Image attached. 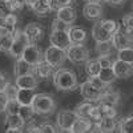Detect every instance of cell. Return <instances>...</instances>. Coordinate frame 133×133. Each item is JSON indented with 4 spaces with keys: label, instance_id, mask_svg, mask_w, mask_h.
Returning <instances> with one entry per match:
<instances>
[{
    "label": "cell",
    "instance_id": "cell-32",
    "mask_svg": "<svg viewBox=\"0 0 133 133\" xmlns=\"http://www.w3.org/2000/svg\"><path fill=\"white\" fill-rule=\"evenodd\" d=\"M17 115L27 123V121H31V120H32L33 115H35V112H33V109H32L31 105H20Z\"/></svg>",
    "mask_w": 133,
    "mask_h": 133
},
{
    "label": "cell",
    "instance_id": "cell-18",
    "mask_svg": "<svg viewBox=\"0 0 133 133\" xmlns=\"http://www.w3.org/2000/svg\"><path fill=\"white\" fill-rule=\"evenodd\" d=\"M16 87L24 89H35L37 87V77L33 73H27L16 77Z\"/></svg>",
    "mask_w": 133,
    "mask_h": 133
},
{
    "label": "cell",
    "instance_id": "cell-29",
    "mask_svg": "<svg viewBox=\"0 0 133 133\" xmlns=\"http://www.w3.org/2000/svg\"><path fill=\"white\" fill-rule=\"evenodd\" d=\"M84 63H85V73L88 76H97L98 75L100 69H101V66H100L97 59H95V60L87 59Z\"/></svg>",
    "mask_w": 133,
    "mask_h": 133
},
{
    "label": "cell",
    "instance_id": "cell-23",
    "mask_svg": "<svg viewBox=\"0 0 133 133\" xmlns=\"http://www.w3.org/2000/svg\"><path fill=\"white\" fill-rule=\"evenodd\" d=\"M92 37L95 39V41H105V40H110L112 35L103 28L100 21H97V23H95V25L92 28Z\"/></svg>",
    "mask_w": 133,
    "mask_h": 133
},
{
    "label": "cell",
    "instance_id": "cell-26",
    "mask_svg": "<svg viewBox=\"0 0 133 133\" xmlns=\"http://www.w3.org/2000/svg\"><path fill=\"white\" fill-rule=\"evenodd\" d=\"M97 77L100 80H101L105 85H109V84H112L115 80H116V76L112 71V66H108V68H101L97 75Z\"/></svg>",
    "mask_w": 133,
    "mask_h": 133
},
{
    "label": "cell",
    "instance_id": "cell-13",
    "mask_svg": "<svg viewBox=\"0 0 133 133\" xmlns=\"http://www.w3.org/2000/svg\"><path fill=\"white\" fill-rule=\"evenodd\" d=\"M116 128H117V123H116L115 117H103L98 121H95V124H92L91 130L109 133V132H113Z\"/></svg>",
    "mask_w": 133,
    "mask_h": 133
},
{
    "label": "cell",
    "instance_id": "cell-54",
    "mask_svg": "<svg viewBox=\"0 0 133 133\" xmlns=\"http://www.w3.org/2000/svg\"><path fill=\"white\" fill-rule=\"evenodd\" d=\"M85 2H93V0H85Z\"/></svg>",
    "mask_w": 133,
    "mask_h": 133
},
{
    "label": "cell",
    "instance_id": "cell-15",
    "mask_svg": "<svg viewBox=\"0 0 133 133\" xmlns=\"http://www.w3.org/2000/svg\"><path fill=\"white\" fill-rule=\"evenodd\" d=\"M56 17L59 20H61L63 23L71 25L73 21L76 20L77 14H76V9L73 7H71V5H63V7H60L56 11Z\"/></svg>",
    "mask_w": 133,
    "mask_h": 133
},
{
    "label": "cell",
    "instance_id": "cell-27",
    "mask_svg": "<svg viewBox=\"0 0 133 133\" xmlns=\"http://www.w3.org/2000/svg\"><path fill=\"white\" fill-rule=\"evenodd\" d=\"M31 8L36 15H47L51 11L48 0H36V2L31 5Z\"/></svg>",
    "mask_w": 133,
    "mask_h": 133
},
{
    "label": "cell",
    "instance_id": "cell-33",
    "mask_svg": "<svg viewBox=\"0 0 133 133\" xmlns=\"http://www.w3.org/2000/svg\"><path fill=\"white\" fill-rule=\"evenodd\" d=\"M117 59L123 60V61H127V63H133V49H132V47L118 49Z\"/></svg>",
    "mask_w": 133,
    "mask_h": 133
},
{
    "label": "cell",
    "instance_id": "cell-16",
    "mask_svg": "<svg viewBox=\"0 0 133 133\" xmlns=\"http://www.w3.org/2000/svg\"><path fill=\"white\" fill-rule=\"evenodd\" d=\"M80 92H81V96L87 100V101H97V98L100 97V95H101L103 91L97 89V88H95L89 81H84L81 85H80Z\"/></svg>",
    "mask_w": 133,
    "mask_h": 133
},
{
    "label": "cell",
    "instance_id": "cell-12",
    "mask_svg": "<svg viewBox=\"0 0 133 133\" xmlns=\"http://www.w3.org/2000/svg\"><path fill=\"white\" fill-rule=\"evenodd\" d=\"M29 43H39L44 37V27L39 23H29L23 31Z\"/></svg>",
    "mask_w": 133,
    "mask_h": 133
},
{
    "label": "cell",
    "instance_id": "cell-44",
    "mask_svg": "<svg viewBox=\"0 0 133 133\" xmlns=\"http://www.w3.org/2000/svg\"><path fill=\"white\" fill-rule=\"evenodd\" d=\"M11 12H12V9L8 5L7 0H0V19H4Z\"/></svg>",
    "mask_w": 133,
    "mask_h": 133
},
{
    "label": "cell",
    "instance_id": "cell-48",
    "mask_svg": "<svg viewBox=\"0 0 133 133\" xmlns=\"http://www.w3.org/2000/svg\"><path fill=\"white\" fill-rule=\"evenodd\" d=\"M27 132H37V124H35V123L31 120L29 124L27 125Z\"/></svg>",
    "mask_w": 133,
    "mask_h": 133
},
{
    "label": "cell",
    "instance_id": "cell-21",
    "mask_svg": "<svg viewBox=\"0 0 133 133\" xmlns=\"http://www.w3.org/2000/svg\"><path fill=\"white\" fill-rule=\"evenodd\" d=\"M33 71H35L39 79H44V80L52 77V73H53V68L44 59H41L37 64H35V69Z\"/></svg>",
    "mask_w": 133,
    "mask_h": 133
},
{
    "label": "cell",
    "instance_id": "cell-19",
    "mask_svg": "<svg viewBox=\"0 0 133 133\" xmlns=\"http://www.w3.org/2000/svg\"><path fill=\"white\" fill-rule=\"evenodd\" d=\"M120 101V95L116 92V91H109V89H105L101 92L100 97L97 98V103L98 104H108V105H113L116 107Z\"/></svg>",
    "mask_w": 133,
    "mask_h": 133
},
{
    "label": "cell",
    "instance_id": "cell-49",
    "mask_svg": "<svg viewBox=\"0 0 133 133\" xmlns=\"http://www.w3.org/2000/svg\"><path fill=\"white\" fill-rule=\"evenodd\" d=\"M105 2L110 5H120V4L124 3V0H105Z\"/></svg>",
    "mask_w": 133,
    "mask_h": 133
},
{
    "label": "cell",
    "instance_id": "cell-39",
    "mask_svg": "<svg viewBox=\"0 0 133 133\" xmlns=\"http://www.w3.org/2000/svg\"><path fill=\"white\" fill-rule=\"evenodd\" d=\"M4 93L7 95L8 98H16V95H17V91H19V88L16 87V84H7L4 87Z\"/></svg>",
    "mask_w": 133,
    "mask_h": 133
},
{
    "label": "cell",
    "instance_id": "cell-50",
    "mask_svg": "<svg viewBox=\"0 0 133 133\" xmlns=\"http://www.w3.org/2000/svg\"><path fill=\"white\" fill-rule=\"evenodd\" d=\"M7 33H9V31H8L4 25H0V39H2L3 36H5Z\"/></svg>",
    "mask_w": 133,
    "mask_h": 133
},
{
    "label": "cell",
    "instance_id": "cell-10",
    "mask_svg": "<svg viewBox=\"0 0 133 133\" xmlns=\"http://www.w3.org/2000/svg\"><path fill=\"white\" fill-rule=\"evenodd\" d=\"M112 71L116 76V79H128L132 76L133 72V66L132 63H127L123 60H116L112 63Z\"/></svg>",
    "mask_w": 133,
    "mask_h": 133
},
{
    "label": "cell",
    "instance_id": "cell-37",
    "mask_svg": "<svg viewBox=\"0 0 133 133\" xmlns=\"http://www.w3.org/2000/svg\"><path fill=\"white\" fill-rule=\"evenodd\" d=\"M100 23H101V25H103V28L107 31V32H109L110 35L116 31V28H117V23L115 20H109V19H107V20H100Z\"/></svg>",
    "mask_w": 133,
    "mask_h": 133
},
{
    "label": "cell",
    "instance_id": "cell-53",
    "mask_svg": "<svg viewBox=\"0 0 133 133\" xmlns=\"http://www.w3.org/2000/svg\"><path fill=\"white\" fill-rule=\"evenodd\" d=\"M93 2H95V3H101L103 0H93Z\"/></svg>",
    "mask_w": 133,
    "mask_h": 133
},
{
    "label": "cell",
    "instance_id": "cell-7",
    "mask_svg": "<svg viewBox=\"0 0 133 133\" xmlns=\"http://www.w3.org/2000/svg\"><path fill=\"white\" fill-rule=\"evenodd\" d=\"M117 112L116 108L113 105H108V104H97L92 107L89 120L91 121H98L103 117H116Z\"/></svg>",
    "mask_w": 133,
    "mask_h": 133
},
{
    "label": "cell",
    "instance_id": "cell-43",
    "mask_svg": "<svg viewBox=\"0 0 133 133\" xmlns=\"http://www.w3.org/2000/svg\"><path fill=\"white\" fill-rule=\"evenodd\" d=\"M8 5L11 7L12 12H17V11H21L23 7L25 5L24 4V0H7Z\"/></svg>",
    "mask_w": 133,
    "mask_h": 133
},
{
    "label": "cell",
    "instance_id": "cell-8",
    "mask_svg": "<svg viewBox=\"0 0 133 133\" xmlns=\"http://www.w3.org/2000/svg\"><path fill=\"white\" fill-rule=\"evenodd\" d=\"M20 57L23 60H25L28 64L35 65L43 59V53H41L40 47L37 45L36 43H29L28 45L24 48V51H23V53H21Z\"/></svg>",
    "mask_w": 133,
    "mask_h": 133
},
{
    "label": "cell",
    "instance_id": "cell-31",
    "mask_svg": "<svg viewBox=\"0 0 133 133\" xmlns=\"http://www.w3.org/2000/svg\"><path fill=\"white\" fill-rule=\"evenodd\" d=\"M113 45L110 40H105V41H96V52L98 55H109L112 51Z\"/></svg>",
    "mask_w": 133,
    "mask_h": 133
},
{
    "label": "cell",
    "instance_id": "cell-1",
    "mask_svg": "<svg viewBox=\"0 0 133 133\" xmlns=\"http://www.w3.org/2000/svg\"><path fill=\"white\" fill-rule=\"evenodd\" d=\"M53 75V84L59 91H73L79 87V81H77V76L75 72L69 69H57Z\"/></svg>",
    "mask_w": 133,
    "mask_h": 133
},
{
    "label": "cell",
    "instance_id": "cell-6",
    "mask_svg": "<svg viewBox=\"0 0 133 133\" xmlns=\"http://www.w3.org/2000/svg\"><path fill=\"white\" fill-rule=\"evenodd\" d=\"M110 41H112L113 48L123 49V48H128L132 47V33H128L123 27L116 28V31L112 33V37H110Z\"/></svg>",
    "mask_w": 133,
    "mask_h": 133
},
{
    "label": "cell",
    "instance_id": "cell-36",
    "mask_svg": "<svg viewBox=\"0 0 133 133\" xmlns=\"http://www.w3.org/2000/svg\"><path fill=\"white\" fill-rule=\"evenodd\" d=\"M12 37H14V32H9L5 36H3L2 39H0V51L8 52L11 44H12Z\"/></svg>",
    "mask_w": 133,
    "mask_h": 133
},
{
    "label": "cell",
    "instance_id": "cell-9",
    "mask_svg": "<svg viewBox=\"0 0 133 133\" xmlns=\"http://www.w3.org/2000/svg\"><path fill=\"white\" fill-rule=\"evenodd\" d=\"M49 43H51V45H55L61 49H66L71 44L68 31L66 29H52V33L49 36Z\"/></svg>",
    "mask_w": 133,
    "mask_h": 133
},
{
    "label": "cell",
    "instance_id": "cell-46",
    "mask_svg": "<svg viewBox=\"0 0 133 133\" xmlns=\"http://www.w3.org/2000/svg\"><path fill=\"white\" fill-rule=\"evenodd\" d=\"M7 101H8L7 95L4 93V91H0V110H3V109H4Z\"/></svg>",
    "mask_w": 133,
    "mask_h": 133
},
{
    "label": "cell",
    "instance_id": "cell-28",
    "mask_svg": "<svg viewBox=\"0 0 133 133\" xmlns=\"http://www.w3.org/2000/svg\"><path fill=\"white\" fill-rule=\"evenodd\" d=\"M92 104L91 101H85V103H81L79 105H76L75 108V113L79 116V117H85V118H89V115H91V110H92Z\"/></svg>",
    "mask_w": 133,
    "mask_h": 133
},
{
    "label": "cell",
    "instance_id": "cell-45",
    "mask_svg": "<svg viewBox=\"0 0 133 133\" xmlns=\"http://www.w3.org/2000/svg\"><path fill=\"white\" fill-rule=\"evenodd\" d=\"M68 24H65L63 23L61 20H59L57 17L53 20V23H52V29H68Z\"/></svg>",
    "mask_w": 133,
    "mask_h": 133
},
{
    "label": "cell",
    "instance_id": "cell-2",
    "mask_svg": "<svg viewBox=\"0 0 133 133\" xmlns=\"http://www.w3.org/2000/svg\"><path fill=\"white\" fill-rule=\"evenodd\" d=\"M31 107L36 115H51L56 108V104H55V100L52 98L51 95L35 93L31 101Z\"/></svg>",
    "mask_w": 133,
    "mask_h": 133
},
{
    "label": "cell",
    "instance_id": "cell-30",
    "mask_svg": "<svg viewBox=\"0 0 133 133\" xmlns=\"http://www.w3.org/2000/svg\"><path fill=\"white\" fill-rule=\"evenodd\" d=\"M3 20V25L9 31V32H14L15 29H16V25H17V21H19V19H17V16L14 14V12H11L9 15H7L4 19H2Z\"/></svg>",
    "mask_w": 133,
    "mask_h": 133
},
{
    "label": "cell",
    "instance_id": "cell-20",
    "mask_svg": "<svg viewBox=\"0 0 133 133\" xmlns=\"http://www.w3.org/2000/svg\"><path fill=\"white\" fill-rule=\"evenodd\" d=\"M92 128V121L89 118H85V117H77L73 124L69 128V132L72 133H85V132H89Z\"/></svg>",
    "mask_w": 133,
    "mask_h": 133
},
{
    "label": "cell",
    "instance_id": "cell-24",
    "mask_svg": "<svg viewBox=\"0 0 133 133\" xmlns=\"http://www.w3.org/2000/svg\"><path fill=\"white\" fill-rule=\"evenodd\" d=\"M33 72V65L28 64L25 60H23L21 57H17L16 63H15V69L14 73L15 76H21V75H27V73H32Z\"/></svg>",
    "mask_w": 133,
    "mask_h": 133
},
{
    "label": "cell",
    "instance_id": "cell-14",
    "mask_svg": "<svg viewBox=\"0 0 133 133\" xmlns=\"http://www.w3.org/2000/svg\"><path fill=\"white\" fill-rule=\"evenodd\" d=\"M83 15L88 20H98L103 16V7L100 3L88 2L83 8Z\"/></svg>",
    "mask_w": 133,
    "mask_h": 133
},
{
    "label": "cell",
    "instance_id": "cell-22",
    "mask_svg": "<svg viewBox=\"0 0 133 133\" xmlns=\"http://www.w3.org/2000/svg\"><path fill=\"white\" fill-rule=\"evenodd\" d=\"M68 36L71 40V44H77V43H84L87 40V31L81 27H68Z\"/></svg>",
    "mask_w": 133,
    "mask_h": 133
},
{
    "label": "cell",
    "instance_id": "cell-25",
    "mask_svg": "<svg viewBox=\"0 0 133 133\" xmlns=\"http://www.w3.org/2000/svg\"><path fill=\"white\" fill-rule=\"evenodd\" d=\"M35 89H24V88H19L16 100L19 101L20 105H31V101L33 96H35Z\"/></svg>",
    "mask_w": 133,
    "mask_h": 133
},
{
    "label": "cell",
    "instance_id": "cell-3",
    "mask_svg": "<svg viewBox=\"0 0 133 133\" xmlns=\"http://www.w3.org/2000/svg\"><path fill=\"white\" fill-rule=\"evenodd\" d=\"M65 55L69 61L75 64H80L89 57V51L83 43H77V44H69L68 48L65 49Z\"/></svg>",
    "mask_w": 133,
    "mask_h": 133
},
{
    "label": "cell",
    "instance_id": "cell-47",
    "mask_svg": "<svg viewBox=\"0 0 133 133\" xmlns=\"http://www.w3.org/2000/svg\"><path fill=\"white\" fill-rule=\"evenodd\" d=\"M8 84V79H7V75H4L3 72H0V91L4 89V87Z\"/></svg>",
    "mask_w": 133,
    "mask_h": 133
},
{
    "label": "cell",
    "instance_id": "cell-41",
    "mask_svg": "<svg viewBox=\"0 0 133 133\" xmlns=\"http://www.w3.org/2000/svg\"><path fill=\"white\" fill-rule=\"evenodd\" d=\"M88 81H89L95 88H97V89H100V91H104L105 88L108 87V85H105L101 80L98 79L97 76H88Z\"/></svg>",
    "mask_w": 133,
    "mask_h": 133
},
{
    "label": "cell",
    "instance_id": "cell-42",
    "mask_svg": "<svg viewBox=\"0 0 133 133\" xmlns=\"http://www.w3.org/2000/svg\"><path fill=\"white\" fill-rule=\"evenodd\" d=\"M97 61L100 64L101 68H108V66H112V59L109 57V55H98Z\"/></svg>",
    "mask_w": 133,
    "mask_h": 133
},
{
    "label": "cell",
    "instance_id": "cell-40",
    "mask_svg": "<svg viewBox=\"0 0 133 133\" xmlns=\"http://www.w3.org/2000/svg\"><path fill=\"white\" fill-rule=\"evenodd\" d=\"M37 132L39 133H55V132H57L56 127L49 124V123H43L40 125H37Z\"/></svg>",
    "mask_w": 133,
    "mask_h": 133
},
{
    "label": "cell",
    "instance_id": "cell-51",
    "mask_svg": "<svg viewBox=\"0 0 133 133\" xmlns=\"http://www.w3.org/2000/svg\"><path fill=\"white\" fill-rule=\"evenodd\" d=\"M57 2H59V5L63 7V5H71L72 0H57Z\"/></svg>",
    "mask_w": 133,
    "mask_h": 133
},
{
    "label": "cell",
    "instance_id": "cell-52",
    "mask_svg": "<svg viewBox=\"0 0 133 133\" xmlns=\"http://www.w3.org/2000/svg\"><path fill=\"white\" fill-rule=\"evenodd\" d=\"M35 2H36V0H24V4H25V5H29V7H31V5H32L33 3H35Z\"/></svg>",
    "mask_w": 133,
    "mask_h": 133
},
{
    "label": "cell",
    "instance_id": "cell-11",
    "mask_svg": "<svg viewBox=\"0 0 133 133\" xmlns=\"http://www.w3.org/2000/svg\"><path fill=\"white\" fill-rule=\"evenodd\" d=\"M79 117L75 110H61L59 112L57 117H56V124H57V128L60 130H69L71 125L73 124V121Z\"/></svg>",
    "mask_w": 133,
    "mask_h": 133
},
{
    "label": "cell",
    "instance_id": "cell-4",
    "mask_svg": "<svg viewBox=\"0 0 133 133\" xmlns=\"http://www.w3.org/2000/svg\"><path fill=\"white\" fill-rule=\"evenodd\" d=\"M43 57L52 66V68H59V66H61L65 63L66 55H65V49H61V48H57L55 45H51V47H48L45 49Z\"/></svg>",
    "mask_w": 133,
    "mask_h": 133
},
{
    "label": "cell",
    "instance_id": "cell-34",
    "mask_svg": "<svg viewBox=\"0 0 133 133\" xmlns=\"http://www.w3.org/2000/svg\"><path fill=\"white\" fill-rule=\"evenodd\" d=\"M20 104L16 98H8V101L4 107V110L7 112V115H16L19 112Z\"/></svg>",
    "mask_w": 133,
    "mask_h": 133
},
{
    "label": "cell",
    "instance_id": "cell-38",
    "mask_svg": "<svg viewBox=\"0 0 133 133\" xmlns=\"http://www.w3.org/2000/svg\"><path fill=\"white\" fill-rule=\"evenodd\" d=\"M123 28L128 33L133 32V15L132 14H128V15H125L123 17Z\"/></svg>",
    "mask_w": 133,
    "mask_h": 133
},
{
    "label": "cell",
    "instance_id": "cell-5",
    "mask_svg": "<svg viewBox=\"0 0 133 133\" xmlns=\"http://www.w3.org/2000/svg\"><path fill=\"white\" fill-rule=\"evenodd\" d=\"M29 44L27 36H25V33L23 31H14V37H12V44H11V47L8 49L9 55L12 57H20L21 56V53H23L24 48Z\"/></svg>",
    "mask_w": 133,
    "mask_h": 133
},
{
    "label": "cell",
    "instance_id": "cell-35",
    "mask_svg": "<svg viewBox=\"0 0 133 133\" xmlns=\"http://www.w3.org/2000/svg\"><path fill=\"white\" fill-rule=\"evenodd\" d=\"M132 123H133V117L132 116L124 117L118 123V132H121V133H129L132 130Z\"/></svg>",
    "mask_w": 133,
    "mask_h": 133
},
{
    "label": "cell",
    "instance_id": "cell-17",
    "mask_svg": "<svg viewBox=\"0 0 133 133\" xmlns=\"http://www.w3.org/2000/svg\"><path fill=\"white\" fill-rule=\"evenodd\" d=\"M25 121L21 118L17 113L16 115H7L5 117V128L8 133H15V132H21L24 128Z\"/></svg>",
    "mask_w": 133,
    "mask_h": 133
}]
</instances>
